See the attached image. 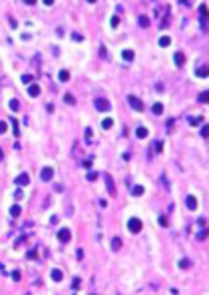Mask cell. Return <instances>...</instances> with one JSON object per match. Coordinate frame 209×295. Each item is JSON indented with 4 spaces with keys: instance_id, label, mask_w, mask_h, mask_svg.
<instances>
[{
    "instance_id": "obj_28",
    "label": "cell",
    "mask_w": 209,
    "mask_h": 295,
    "mask_svg": "<svg viewBox=\"0 0 209 295\" xmlns=\"http://www.w3.org/2000/svg\"><path fill=\"white\" fill-rule=\"evenodd\" d=\"M32 76H30V74H24V76H22V82H24V84H32Z\"/></svg>"
},
{
    "instance_id": "obj_23",
    "label": "cell",
    "mask_w": 209,
    "mask_h": 295,
    "mask_svg": "<svg viewBox=\"0 0 209 295\" xmlns=\"http://www.w3.org/2000/svg\"><path fill=\"white\" fill-rule=\"evenodd\" d=\"M118 24H120V16H112L110 26H112V28H118Z\"/></svg>"
},
{
    "instance_id": "obj_9",
    "label": "cell",
    "mask_w": 209,
    "mask_h": 295,
    "mask_svg": "<svg viewBox=\"0 0 209 295\" xmlns=\"http://www.w3.org/2000/svg\"><path fill=\"white\" fill-rule=\"evenodd\" d=\"M173 60H175V66H183V64H185V56H183L181 52H175Z\"/></svg>"
},
{
    "instance_id": "obj_15",
    "label": "cell",
    "mask_w": 209,
    "mask_h": 295,
    "mask_svg": "<svg viewBox=\"0 0 209 295\" xmlns=\"http://www.w3.org/2000/svg\"><path fill=\"white\" fill-rule=\"evenodd\" d=\"M120 247H121V239H120V237H114V239H112V249L118 251Z\"/></svg>"
},
{
    "instance_id": "obj_2",
    "label": "cell",
    "mask_w": 209,
    "mask_h": 295,
    "mask_svg": "<svg viewBox=\"0 0 209 295\" xmlns=\"http://www.w3.org/2000/svg\"><path fill=\"white\" fill-rule=\"evenodd\" d=\"M128 102H130V106H132L135 112H143V104L140 98H135V96H128Z\"/></svg>"
},
{
    "instance_id": "obj_8",
    "label": "cell",
    "mask_w": 209,
    "mask_h": 295,
    "mask_svg": "<svg viewBox=\"0 0 209 295\" xmlns=\"http://www.w3.org/2000/svg\"><path fill=\"white\" fill-rule=\"evenodd\" d=\"M38 94H40V86H36V84H30V86H28V96L36 98Z\"/></svg>"
},
{
    "instance_id": "obj_26",
    "label": "cell",
    "mask_w": 209,
    "mask_h": 295,
    "mask_svg": "<svg viewBox=\"0 0 209 295\" xmlns=\"http://www.w3.org/2000/svg\"><path fill=\"white\" fill-rule=\"evenodd\" d=\"M12 126H14V136H20V128H18V122L12 118Z\"/></svg>"
},
{
    "instance_id": "obj_25",
    "label": "cell",
    "mask_w": 209,
    "mask_h": 295,
    "mask_svg": "<svg viewBox=\"0 0 209 295\" xmlns=\"http://www.w3.org/2000/svg\"><path fill=\"white\" fill-rule=\"evenodd\" d=\"M197 76H201V78H205V76H207V66H201V68L197 70Z\"/></svg>"
},
{
    "instance_id": "obj_29",
    "label": "cell",
    "mask_w": 209,
    "mask_h": 295,
    "mask_svg": "<svg viewBox=\"0 0 209 295\" xmlns=\"http://www.w3.org/2000/svg\"><path fill=\"white\" fill-rule=\"evenodd\" d=\"M12 279H14V281H20V279H22V273L20 271H12Z\"/></svg>"
},
{
    "instance_id": "obj_41",
    "label": "cell",
    "mask_w": 209,
    "mask_h": 295,
    "mask_svg": "<svg viewBox=\"0 0 209 295\" xmlns=\"http://www.w3.org/2000/svg\"><path fill=\"white\" fill-rule=\"evenodd\" d=\"M179 2H181V4H189V0H179Z\"/></svg>"
},
{
    "instance_id": "obj_5",
    "label": "cell",
    "mask_w": 209,
    "mask_h": 295,
    "mask_svg": "<svg viewBox=\"0 0 209 295\" xmlns=\"http://www.w3.org/2000/svg\"><path fill=\"white\" fill-rule=\"evenodd\" d=\"M58 239H60L62 243H68V241L72 239V233H70V229H68V227L60 229V231H58Z\"/></svg>"
},
{
    "instance_id": "obj_4",
    "label": "cell",
    "mask_w": 209,
    "mask_h": 295,
    "mask_svg": "<svg viewBox=\"0 0 209 295\" xmlns=\"http://www.w3.org/2000/svg\"><path fill=\"white\" fill-rule=\"evenodd\" d=\"M104 182H106V188H108L110 195H116V185H114V180H112L110 173H104Z\"/></svg>"
},
{
    "instance_id": "obj_35",
    "label": "cell",
    "mask_w": 209,
    "mask_h": 295,
    "mask_svg": "<svg viewBox=\"0 0 209 295\" xmlns=\"http://www.w3.org/2000/svg\"><path fill=\"white\" fill-rule=\"evenodd\" d=\"M199 100H201V102H207V92H203V94L199 96Z\"/></svg>"
},
{
    "instance_id": "obj_6",
    "label": "cell",
    "mask_w": 209,
    "mask_h": 295,
    "mask_svg": "<svg viewBox=\"0 0 209 295\" xmlns=\"http://www.w3.org/2000/svg\"><path fill=\"white\" fill-rule=\"evenodd\" d=\"M52 176H54V170H52V168H44V170L40 171V178H42L44 182H50Z\"/></svg>"
},
{
    "instance_id": "obj_11",
    "label": "cell",
    "mask_w": 209,
    "mask_h": 295,
    "mask_svg": "<svg viewBox=\"0 0 209 295\" xmlns=\"http://www.w3.org/2000/svg\"><path fill=\"white\" fill-rule=\"evenodd\" d=\"M28 182H30L28 173H22V176H18V178H16V183H18V185H26Z\"/></svg>"
},
{
    "instance_id": "obj_1",
    "label": "cell",
    "mask_w": 209,
    "mask_h": 295,
    "mask_svg": "<svg viewBox=\"0 0 209 295\" xmlns=\"http://www.w3.org/2000/svg\"><path fill=\"white\" fill-rule=\"evenodd\" d=\"M142 221H140V219H135V217H132V219H130V221H128V229H130V231H132V233H140V231H142Z\"/></svg>"
},
{
    "instance_id": "obj_39",
    "label": "cell",
    "mask_w": 209,
    "mask_h": 295,
    "mask_svg": "<svg viewBox=\"0 0 209 295\" xmlns=\"http://www.w3.org/2000/svg\"><path fill=\"white\" fill-rule=\"evenodd\" d=\"M42 2H44L46 6H52V4H54V0H42Z\"/></svg>"
},
{
    "instance_id": "obj_13",
    "label": "cell",
    "mask_w": 209,
    "mask_h": 295,
    "mask_svg": "<svg viewBox=\"0 0 209 295\" xmlns=\"http://www.w3.org/2000/svg\"><path fill=\"white\" fill-rule=\"evenodd\" d=\"M50 275H52V279H54V281H62V277H64V273L60 271V269H52V273H50Z\"/></svg>"
},
{
    "instance_id": "obj_24",
    "label": "cell",
    "mask_w": 209,
    "mask_h": 295,
    "mask_svg": "<svg viewBox=\"0 0 209 295\" xmlns=\"http://www.w3.org/2000/svg\"><path fill=\"white\" fill-rule=\"evenodd\" d=\"M18 108H20V102H18V100H10V110L12 112H16Z\"/></svg>"
},
{
    "instance_id": "obj_22",
    "label": "cell",
    "mask_w": 209,
    "mask_h": 295,
    "mask_svg": "<svg viewBox=\"0 0 209 295\" xmlns=\"http://www.w3.org/2000/svg\"><path fill=\"white\" fill-rule=\"evenodd\" d=\"M154 114H157V116H159V114H163V106H161L159 102L154 104Z\"/></svg>"
},
{
    "instance_id": "obj_27",
    "label": "cell",
    "mask_w": 209,
    "mask_h": 295,
    "mask_svg": "<svg viewBox=\"0 0 209 295\" xmlns=\"http://www.w3.org/2000/svg\"><path fill=\"white\" fill-rule=\"evenodd\" d=\"M133 195H143V188L142 185H135V188H133Z\"/></svg>"
},
{
    "instance_id": "obj_42",
    "label": "cell",
    "mask_w": 209,
    "mask_h": 295,
    "mask_svg": "<svg viewBox=\"0 0 209 295\" xmlns=\"http://www.w3.org/2000/svg\"><path fill=\"white\" fill-rule=\"evenodd\" d=\"M88 2H90V4H94V2H96V0H88Z\"/></svg>"
},
{
    "instance_id": "obj_19",
    "label": "cell",
    "mask_w": 209,
    "mask_h": 295,
    "mask_svg": "<svg viewBox=\"0 0 209 295\" xmlns=\"http://www.w3.org/2000/svg\"><path fill=\"white\" fill-rule=\"evenodd\" d=\"M58 78H60V82H68V80H70V72H68V70H62Z\"/></svg>"
},
{
    "instance_id": "obj_30",
    "label": "cell",
    "mask_w": 209,
    "mask_h": 295,
    "mask_svg": "<svg viewBox=\"0 0 209 295\" xmlns=\"http://www.w3.org/2000/svg\"><path fill=\"white\" fill-rule=\"evenodd\" d=\"M72 289H74V291H78V289H80V277H76V279H74V287H72Z\"/></svg>"
},
{
    "instance_id": "obj_40",
    "label": "cell",
    "mask_w": 209,
    "mask_h": 295,
    "mask_svg": "<svg viewBox=\"0 0 209 295\" xmlns=\"http://www.w3.org/2000/svg\"><path fill=\"white\" fill-rule=\"evenodd\" d=\"M24 2H26L28 6H32V4H36V0H24Z\"/></svg>"
},
{
    "instance_id": "obj_14",
    "label": "cell",
    "mask_w": 209,
    "mask_h": 295,
    "mask_svg": "<svg viewBox=\"0 0 209 295\" xmlns=\"http://www.w3.org/2000/svg\"><path fill=\"white\" fill-rule=\"evenodd\" d=\"M169 44H171V38H169V36H161V38H159V46H161V48H167Z\"/></svg>"
},
{
    "instance_id": "obj_31",
    "label": "cell",
    "mask_w": 209,
    "mask_h": 295,
    "mask_svg": "<svg viewBox=\"0 0 209 295\" xmlns=\"http://www.w3.org/2000/svg\"><path fill=\"white\" fill-rule=\"evenodd\" d=\"M8 130V126H6V122H0V134H4Z\"/></svg>"
},
{
    "instance_id": "obj_20",
    "label": "cell",
    "mask_w": 209,
    "mask_h": 295,
    "mask_svg": "<svg viewBox=\"0 0 209 295\" xmlns=\"http://www.w3.org/2000/svg\"><path fill=\"white\" fill-rule=\"evenodd\" d=\"M112 126H114V120H112V118H106V120L102 122V128H104V130H110Z\"/></svg>"
},
{
    "instance_id": "obj_10",
    "label": "cell",
    "mask_w": 209,
    "mask_h": 295,
    "mask_svg": "<svg viewBox=\"0 0 209 295\" xmlns=\"http://www.w3.org/2000/svg\"><path fill=\"white\" fill-rule=\"evenodd\" d=\"M147 134H149V132H147V128H143V126H142V128H137V130H135V136L140 138V140H143V138H147Z\"/></svg>"
},
{
    "instance_id": "obj_16",
    "label": "cell",
    "mask_w": 209,
    "mask_h": 295,
    "mask_svg": "<svg viewBox=\"0 0 209 295\" xmlns=\"http://www.w3.org/2000/svg\"><path fill=\"white\" fill-rule=\"evenodd\" d=\"M137 22H140V26H142V28H147V26H149V18H147V16H140V18H137Z\"/></svg>"
},
{
    "instance_id": "obj_7",
    "label": "cell",
    "mask_w": 209,
    "mask_h": 295,
    "mask_svg": "<svg viewBox=\"0 0 209 295\" xmlns=\"http://www.w3.org/2000/svg\"><path fill=\"white\" fill-rule=\"evenodd\" d=\"M187 209H197V197L195 195H187Z\"/></svg>"
},
{
    "instance_id": "obj_17",
    "label": "cell",
    "mask_w": 209,
    "mask_h": 295,
    "mask_svg": "<svg viewBox=\"0 0 209 295\" xmlns=\"http://www.w3.org/2000/svg\"><path fill=\"white\" fill-rule=\"evenodd\" d=\"M199 14H201V20L205 22V18H207V4H201V6H199Z\"/></svg>"
},
{
    "instance_id": "obj_38",
    "label": "cell",
    "mask_w": 209,
    "mask_h": 295,
    "mask_svg": "<svg viewBox=\"0 0 209 295\" xmlns=\"http://www.w3.org/2000/svg\"><path fill=\"white\" fill-rule=\"evenodd\" d=\"M159 225H167V219H165V217H159Z\"/></svg>"
},
{
    "instance_id": "obj_3",
    "label": "cell",
    "mask_w": 209,
    "mask_h": 295,
    "mask_svg": "<svg viewBox=\"0 0 209 295\" xmlns=\"http://www.w3.org/2000/svg\"><path fill=\"white\" fill-rule=\"evenodd\" d=\"M94 104H96V108H98L100 112H108V110H110V102H108L106 98H96Z\"/></svg>"
},
{
    "instance_id": "obj_12",
    "label": "cell",
    "mask_w": 209,
    "mask_h": 295,
    "mask_svg": "<svg viewBox=\"0 0 209 295\" xmlns=\"http://www.w3.org/2000/svg\"><path fill=\"white\" fill-rule=\"evenodd\" d=\"M121 58H123L126 62H132L133 60V50H123V52H121Z\"/></svg>"
},
{
    "instance_id": "obj_18",
    "label": "cell",
    "mask_w": 209,
    "mask_h": 295,
    "mask_svg": "<svg viewBox=\"0 0 209 295\" xmlns=\"http://www.w3.org/2000/svg\"><path fill=\"white\" fill-rule=\"evenodd\" d=\"M10 214H12V217H18L20 214H22V209H20V205H12L10 207Z\"/></svg>"
},
{
    "instance_id": "obj_36",
    "label": "cell",
    "mask_w": 209,
    "mask_h": 295,
    "mask_svg": "<svg viewBox=\"0 0 209 295\" xmlns=\"http://www.w3.org/2000/svg\"><path fill=\"white\" fill-rule=\"evenodd\" d=\"M96 178H98V173H88V180H90V182H94Z\"/></svg>"
},
{
    "instance_id": "obj_37",
    "label": "cell",
    "mask_w": 209,
    "mask_h": 295,
    "mask_svg": "<svg viewBox=\"0 0 209 295\" xmlns=\"http://www.w3.org/2000/svg\"><path fill=\"white\" fill-rule=\"evenodd\" d=\"M76 257H78V259H82V257H84V251L78 249V251H76Z\"/></svg>"
},
{
    "instance_id": "obj_34",
    "label": "cell",
    "mask_w": 209,
    "mask_h": 295,
    "mask_svg": "<svg viewBox=\"0 0 209 295\" xmlns=\"http://www.w3.org/2000/svg\"><path fill=\"white\" fill-rule=\"evenodd\" d=\"M28 259H36V251H28Z\"/></svg>"
},
{
    "instance_id": "obj_33",
    "label": "cell",
    "mask_w": 209,
    "mask_h": 295,
    "mask_svg": "<svg viewBox=\"0 0 209 295\" xmlns=\"http://www.w3.org/2000/svg\"><path fill=\"white\" fill-rule=\"evenodd\" d=\"M179 267H181V269H183V267H189V261L181 259V261H179Z\"/></svg>"
},
{
    "instance_id": "obj_32",
    "label": "cell",
    "mask_w": 209,
    "mask_h": 295,
    "mask_svg": "<svg viewBox=\"0 0 209 295\" xmlns=\"http://www.w3.org/2000/svg\"><path fill=\"white\" fill-rule=\"evenodd\" d=\"M205 237H207V231L203 229V231H201V233H199V235H197V239H199V241H203V239H205Z\"/></svg>"
},
{
    "instance_id": "obj_21",
    "label": "cell",
    "mask_w": 209,
    "mask_h": 295,
    "mask_svg": "<svg viewBox=\"0 0 209 295\" xmlns=\"http://www.w3.org/2000/svg\"><path fill=\"white\" fill-rule=\"evenodd\" d=\"M64 102H66V104H72V106H74V104H76V98H74L72 94H64Z\"/></svg>"
}]
</instances>
